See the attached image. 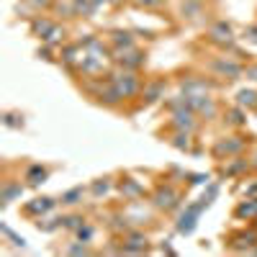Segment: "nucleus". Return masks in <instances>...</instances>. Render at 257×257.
I'll return each mask as SVG.
<instances>
[{
    "instance_id": "obj_9",
    "label": "nucleus",
    "mask_w": 257,
    "mask_h": 257,
    "mask_svg": "<svg viewBox=\"0 0 257 257\" xmlns=\"http://www.w3.org/2000/svg\"><path fill=\"white\" fill-rule=\"evenodd\" d=\"M257 242V234H247V231H242V234H234L231 237V242H229V247L231 249H244V247H252Z\"/></svg>"
},
{
    "instance_id": "obj_4",
    "label": "nucleus",
    "mask_w": 257,
    "mask_h": 257,
    "mask_svg": "<svg viewBox=\"0 0 257 257\" xmlns=\"http://www.w3.org/2000/svg\"><path fill=\"white\" fill-rule=\"evenodd\" d=\"M196 111L193 108H178L175 111V118H173V126H178L180 132H193L196 128Z\"/></svg>"
},
{
    "instance_id": "obj_20",
    "label": "nucleus",
    "mask_w": 257,
    "mask_h": 257,
    "mask_svg": "<svg viewBox=\"0 0 257 257\" xmlns=\"http://www.w3.org/2000/svg\"><path fill=\"white\" fill-rule=\"evenodd\" d=\"M121 188H126V196H128V198H139V196H144L142 185H137V183H132V180L121 183Z\"/></svg>"
},
{
    "instance_id": "obj_10",
    "label": "nucleus",
    "mask_w": 257,
    "mask_h": 257,
    "mask_svg": "<svg viewBox=\"0 0 257 257\" xmlns=\"http://www.w3.org/2000/svg\"><path fill=\"white\" fill-rule=\"evenodd\" d=\"M47 178H49V173H47V170L41 167V165H31V167L26 170V180H29L31 185H41Z\"/></svg>"
},
{
    "instance_id": "obj_18",
    "label": "nucleus",
    "mask_w": 257,
    "mask_h": 257,
    "mask_svg": "<svg viewBox=\"0 0 257 257\" xmlns=\"http://www.w3.org/2000/svg\"><path fill=\"white\" fill-rule=\"evenodd\" d=\"M254 213H257V198L254 201H244L237 208V216H254Z\"/></svg>"
},
{
    "instance_id": "obj_28",
    "label": "nucleus",
    "mask_w": 257,
    "mask_h": 257,
    "mask_svg": "<svg viewBox=\"0 0 257 257\" xmlns=\"http://www.w3.org/2000/svg\"><path fill=\"white\" fill-rule=\"evenodd\" d=\"M137 6H144V8H157V6H162V0H134Z\"/></svg>"
},
{
    "instance_id": "obj_6",
    "label": "nucleus",
    "mask_w": 257,
    "mask_h": 257,
    "mask_svg": "<svg viewBox=\"0 0 257 257\" xmlns=\"http://www.w3.org/2000/svg\"><path fill=\"white\" fill-rule=\"evenodd\" d=\"M162 93H165V80H152V82H147L144 88H142V98H144V103H155V100H160Z\"/></svg>"
},
{
    "instance_id": "obj_25",
    "label": "nucleus",
    "mask_w": 257,
    "mask_h": 257,
    "mask_svg": "<svg viewBox=\"0 0 257 257\" xmlns=\"http://www.w3.org/2000/svg\"><path fill=\"white\" fill-rule=\"evenodd\" d=\"M93 234H95V229L88 226V224H82V226L77 229V237H80L82 242H90V239H93Z\"/></svg>"
},
{
    "instance_id": "obj_27",
    "label": "nucleus",
    "mask_w": 257,
    "mask_h": 257,
    "mask_svg": "<svg viewBox=\"0 0 257 257\" xmlns=\"http://www.w3.org/2000/svg\"><path fill=\"white\" fill-rule=\"evenodd\" d=\"M183 13H201V3L198 0H190L188 6H183ZM188 18H193V16H188Z\"/></svg>"
},
{
    "instance_id": "obj_31",
    "label": "nucleus",
    "mask_w": 257,
    "mask_h": 257,
    "mask_svg": "<svg viewBox=\"0 0 257 257\" xmlns=\"http://www.w3.org/2000/svg\"><path fill=\"white\" fill-rule=\"evenodd\" d=\"M244 72H247V77H249V80H257V64H249V67H247Z\"/></svg>"
},
{
    "instance_id": "obj_5",
    "label": "nucleus",
    "mask_w": 257,
    "mask_h": 257,
    "mask_svg": "<svg viewBox=\"0 0 257 257\" xmlns=\"http://www.w3.org/2000/svg\"><path fill=\"white\" fill-rule=\"evenodd\" d=\"M116 59L123 64V67H128V70H137V67H142V64L147 62V57L142 52H137V49H123V52H118Z\"/></svg>"
},
{
    "instance_id": "obj_3",
    "label": "nucleus",
    "mask_w": 257,
    "mask_h": 257,
    "mask_svg": "<svg viewBox=\"0 0 257 257\" xmlns=\"http://www.w3.org/2000/svg\"><path fill=\"white\" fill-rule=\"evenodd\" d=\"M244 139L242 137H231V142H219L216 147H213V155H216V157H221V155H237V152H242V149H244Z\"/></svg>"
},
{
    "instance_id": "obj_26",
    "label": "nucleus",
    "mask_w": 257,
    "mask_h": 257,
    "mask_svg": "<svg viewBox=\"0 0 257 257\" xmlns=\"http://www.w3.org/2000/svg\"><path fill=\"white\" fill-rule=\"evenodd\" d=\"M108 185H111V180L103 178V180H98V183L93 185V193H95V196H100V193H108Z\"/></svg>"
},
{
    "instance_id": "obj_7",
    "label": "nucleus",
    "mask_w": 257,
    "mask_h": 257,
    "mask_svg": "<svg viewBox=\"0 0 257 257\" xmlns=\"http://www.w3.org/2000/svg\"><path fill=\"white\" fill-rule=\"evenodd\" d=\"M54 198H36L34 203H26V213H29V216H39V213H47L49 208H54Z\"/></svg>"
},
{
    "instance_id": "obj_22",
    "label": "nucleus",
    "mask_w": 257,
    "mask_h": 257,
    "mask_svg": "<svg viewBox=\"0 0 257 257\" xmlns=\"http://www.w3.org/2000/svg\"><path fill=\"white\" fill-rule=\"evenodd\" d=\"M3 123L11 126V128H21V126H24V116H18V113H6V116H3Z\"/></svg>"
},
{
    "instance_id": "obj_30",
    "label": "nucleus",
    "mask_w": 257,
    "mask_h": 257,
    "mask_svg": "<svg viewBox=\"0 0 257 257\" xmlns=\"http://www.w3.org/2000/svg\"><path fill=\"white\" fill-rule=\"evenodd\" d=\"M244 36H247V39H252V41H257V26H249V29H244Z\"/></svg>"
},
{
    "instance_id": "obj_23",
    "label": "nucleus",
    "mask_w": 257,
    "mask_h": 257,
    "mask_svg": "<svg viewBox=\"0 0 257 257\" xmlns=\"http://www.w3.org/2000/svg\"><path fill=\"white\" fill-rule=\"evenodd\" d=\"M242 170H247V160H239V162H231L229 167H224V175H237V173H242Z\"/></svg>"
},
{
    "instance_id": "obj_17",
    "label": "nucleus",
    "mask_w": 257,
    "mask_h": 257,
    "mask_svg": "<svg viewBox=\"0 0 257 257\" xmlns=\"http://www.w3.org/2000/svg\"><path fill=\"white\" fill-rule=\"evenodd\" d=\"M229 123H231V126H244V123H247L242 105H239V108H231V111H229Z\"/></svg>"
},
{
    "instance_id": "obj_11",
    "label": "nucleus",
    "mask_w": 257,
    "mask_h": 257,
    "mask_svg": "<svg viewBox=\"0 0 257 257\" xmlns=\"http://www.w3.org/2000/svg\"><path fill=\"white\" fill-rule=\"evenodd\" d=\"M52 26H54V24H52L49 18H34V21H31V31H34L36 36H41V39L52 31Z\"/></svg>"
},
{
    "instance_id": "obj_8",
    "label": "nucleus",
    "mask_w": 257,
    "mask_h": 257,
    "mask_svg": "<svg viewBox=\"0 0 257 257\" xmlns=\"http://www.w3.org/2000/svg\"><path fill=\"white\" fill-rule=\"evenodd\" d=\"M211 67L216 70V72H221V75H229L231 80L242 75V67H239V64H231V62H226V59H216V62L211 64Z\"/></svg>"
},
{
    "instance_id": "obj_15",
    "label": "nucleus",
    "mask_w": 257,
    "mask_h": 257,
    "mask_svg": "<svg viewBox=\"0 0 257 257\" xmlns=\"http://www.w3.org/2000/svg\"><path fill=\"white\" fill-rule=\"evenodd\" d=\"M82 188H72V190H67V193H62V203L64 206H72V203H80L82 201Z\"/></svg>"
},
{
    "instance_id": "obj_13",
    "label": "nucleus",
    "mask_w": 257,
    "mask_h": 257,
    "mask_svg": "<svg viewBox=\"0 0 257 257\" xmlns=\"http://www.w3.org/2000/svg\"><path fill=\"white\" fill-rule=\"evenodd\" d=\"M111 41H113L116 47L134 49V39H132V34H128V31H113V34H111Z\"/></svg>"
},
{
    "instance_id": "obj_24",
    "label": "nucleus",
    "mask_w": 257,
    "mask_h": 257,
    "mask_svg": "<svg viewBox=\"0 0 257 257\" xmlns=\"http://www.w3.org/2000/svg\"><path fill=\"white\" fill-rule=\"evenodd\" d=\"M59 34H64V29H59V26H52V31L44 36V41L49 47H54V44H59Z\"/></svg>"
},
{
    "instance_id": "obj_21",
    "label": "nucleus",
    "mask_w": 257,
    "mask_h": 257,
    "mask_svg": "<svg viewBox=\"0 0 257 257\" xmlns=\"http://www.w3.org/2000/svg\"><path fill=\"white\" fill-rule=\"evenodd\" d=\"M82 224H85L82 216H62V226L64 229H80Z\"/></svg>"
},
{
    "instance_id": "obj_1",
    "label": "nucleus",
    "mask_w": 257,
    "mask_h": 257,
    "mask_svg": "<svg viewBox=\"0 0 257 257\" xmlns=\"http://www.w3.org/2000/svg\"><path fill=\"white\" fill-rule=\"evenodd\" d=\"M111 82H116V88L121 90L123 98H132L137 93H142V77L137 72H123V75H108Z\"/></svg>"
},
{
    "instance_id": "obj_29",
    "label": "nucleus",
    "mask_w": 257,
    "mask_h": 257,
    "mask_svg": "<svg viewBox=\"0 0 257 257\" xmlns=\"http://www.w3.org/2000/svg\"><path fill=\"white\" fill-rule=\"evenodd\" d=\"M29 3L34 8H47V6H52V0H29Z\"/></svg>"
},
{
    "instance_id": "obj_32",
    "label": "nucleus",
    "mask_w": 257,
    "mask_h": 257,
    "mask_svg": "<svg viewBox=\"0 0 257 257\" xmlns=\"http://www.w3.org/2000/svg\"><path fill=\"white\" fill-rule=\"evenodd\" d=\"M67 252H72V254H88V247H85V244L82 247H70Z\"/></svg>"
},
{
    "instance_id": "obj_16",
    "label": "nucleus",
    "mask_w": 257,
    "mask_h": 257,
    "mask_svg": "<svg viewBox=\"0 0 257 257\" xmlns=\"http://www.w3.org/2000/svg\"><path fill=\"white\" fill-rule=\"evenodd\" d=\"M77 54H80V44H77V47H64V49H62V62L67 64V67H72L75 59H77Z\"/></svg>"
},
{
    "instance_id": "obj_14",
    "label": "nucleus",
    "mask_w": 257,
    "mask_h": 257,
    "mask_svg": "<svg viewBox=\"0 0 257 257\" xmlns=\"http://www.w3.org/2000/svg\"><path fill=\"white\" fill-rule=\"evenodd\" d=\"M21 193H24V188H21V185H16V183H6V185H3V196H0V201H3V206H8L16 196H21Z\"/></svg>"
},
{
    "instance_id": "obj_12",
    "label": "nucleus",
    "mask_w": 257,
    "mask_h": 257,
    "mask_svg": "<svg viewBox=\"0 0 257 257\" xmlns=\"http://www.w3.org/2000/svg\"><path fill=\"white\" fill-rule=\"evenodd\" d=\"M237 105H242V108H257V90H239Z\"/></svg>"
},
{
    "instance_id": "obj_33",
    "label": "nucleus",
    "mask_w": 257,
    "mask_h": 257,
    "mask_svg": "<svg viewBox=\"0 0 257 257\" xmlns=\"http://www.w3.org/2000/svg\"><path fill=\"white\" fill-rule=\"evenodd\" d=\"M252 167H257V152H254V157H252V162H249Z\"/></svg>"
},
{
    "instance_id": "obj_2",
    "label": "nucleus",
    "mask_w": 257,
    "mask_h": 257,
    "mask_svg": "<svg viewBox=\"0 0 257 257\" xmlns=\"http://www.w3.org/2000/svg\"><path fill=\"white\" fill-rule=\"evenodd\" d=\"M152 201H155V206H157V208L170 211V208H175V206L180 203V196L175 193V188H173V185H160V188H157V193L152 196Z\"/></svg>"
},
{
    "instance_id": "obj_19",
    "label": "nucleus",
    "mask_w": 257,
    "mask_h": 257,
    "mask_svg": "<svg viewBox=\"0 0 257 257\" xmlns=\"http://www.w3.org/2000/svg\"><path fill=\"white\" fill-rule=\"evenodd\" d=\"M173 147L188 149V147H190V132H178V134L173 137Z\"/></svg>"
}]
</instances>
